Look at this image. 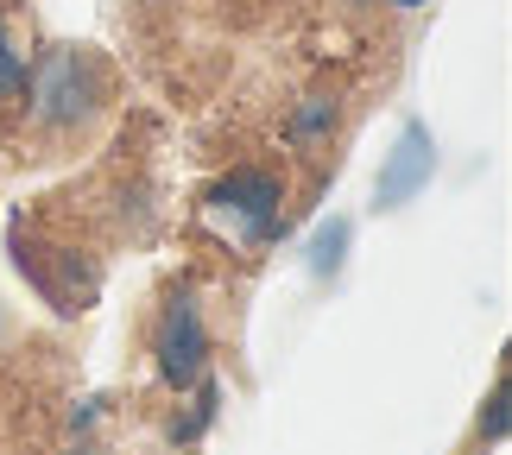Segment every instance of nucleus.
Returning <instances> with one entry per match:
<instances>
[{
  "mask_svg": "<svg viewBox=\"0 0 512 455\" xmlns=\"http://www.w3.org/2000/svg\"><path fill=\"white\" fill-rule=\"evenodd\" d=\"M424 177H430V133L424 127H405V140H399V152H392V165L380 177V203H405Z\"/></svg>",
  "mask_w": 512,
  "mask_h": 455,
  "instance_id": "obj_5",
  "label": "nucleus"
},
{
  "mask_svg": "<svg viewBox=\"0 0 512 455\" xmlns=\"http://www.w3.org/2000/svg\"><path fill=\"white\" fill-rule=\"evenodd\" d=\"M279 203H285V177L266 165H241V171H228V184L209 190V209L222 222H241L247 241H266L279 228Z\"/></svg>",
  "mask_w": 512,
  "mask_h": 455,
  "instance_id": "obj_3",
  "label": "nucleus"
},
{
  "mask_svg": "<svg viewBox=\"0 0 512 455\" xmlns=\"http://www.w3.org/2000/svg\"><path fill=\"white\" fill-rule=\"evenodd\" d=\"M26 51H19V38L7 32V13H0V114L26 102Z\"/></svg>",
  "mask_w": 512,
  "mask_h": 455,
  "instance_id": "obj_7",
  "label": "nucleus"
},
{
  "mask_svg": "<svg viewBox=\"0 0 512 455\" xmlns=\"http://www.w3.org/2000/svg\"><path fill=\"white\" fill-rule=\"evenodd\" d=\"M285 133H291V146H298V152H317L329 133H336V95H304Z\"/></svg>",
  "mask_w": 512,
  "mask_h": 455,
  "instance_id": "obj_6",
  "label": "nucleus"
},
{
  "mask_svg": "<svg viewBox=\"0 0 512 455\" xmlns=\"http://www.w3.org/2000/svg\"><path fill=\"white\" fill-rule=\"evenodd\" d=\"M19 272H32L38 298L57 304V310H89L95 285H102V272L95 260H76V247H19Z\"/></svg>",
  "mask_w": 512,
  "mask_h": 455,
  "instance_id": "obj_4",
  "label": "nucleus"
},
{
  "mask_svg": "<svg viewBox=\"0 0 512 455\" xmlns=\"http://www.w3.org/2000/svg\"><path fill=\"white\" fill-rule=\"evenodd\" d=\"M152 367H159V380L171 392H184L203 380L209 367V329H203V310H196L190 291H171L159 323H152Z\"/></svg>",
  "mask_w": 512,
  "mask_h": 455,
  "instance_id": "obj_2",
  "label": "nucleus"
},
{
  "mask_svg": "<svg viewBox=\"0 0 512 455\" xmlns=\"http://www.w3.org/2000/svg\"><path fill=\"white\" fill-rule=\"evenodd\" d=\"M108 102V64L83 45H51L26 70V114L38 133H76Z\"/></svg>",
  "mask_w": 512,
  "mask_h": 455,
  "instance_id": "obj_1",
  "label": "nucleus"
}]
</instances>
